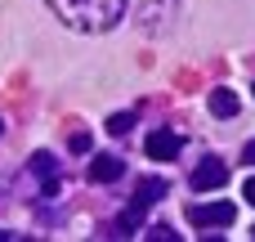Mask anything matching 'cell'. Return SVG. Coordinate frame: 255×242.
I'll return each mask as SVG.
<instances>
[{"mask_svg": "<svg viewBox=\"0 0 255 242\" xmlns=\"http://www.w3.org/2000/svg\"><path fill=\"white\" fill-rule=\"evenodd\" d=\"M238 220L233 202H211V207H188V225L193 229H229Z\"/></svg>", "mask_w": 255, "mask_h": 242, "instance_id": "obj_2", "label": "cell"}, {"mask_svg": "<svg viewBox=\"0 0 255 242\" xmlns=\"http://www.w3.org/2000/svg\"><path fill=\"white\" fill-rule=\"evenodd\" d=\"M45 4L54 9L58 22H67L72 31H85V36L112 31L130 9V0H45Z\"/></svg>", "mask_w": 255, "mask_h": 242, "instance_id": "obj_1", "label": "cell"}, {"mask_svg": "<svg viewBox=\"0 0 255 242\" xmlns=\"http://www.w3.org/2000/svg\"><path fill=\"white\" fill-rule=\"evenodd\" d=\"M242 162H247V166H255V139L247 144V148H242Z\"/></svg>", "mask_w": 255, "mask_h": 242, "instance_id": "obj_14", "label": "cell"}, {"mask_svg": "<svg viewBox=\"0 0 255 242\" xmlns=\"http://www.w3.org/2000/svg\"><path fill=\"white\" fill-rule=\"evenodd\" d=\"M188 184H193V193H211V189H224V184H229V166H224L220 157H206V162L193 171V180H188Z\"/></svg>", "mask_w": 255, "mask_h": 242, "instance_id": "obj_4", "label": "cell"}, {"mask_svg": "<svg viewBox=\"0 0 255 242\" xmlns=\"http://www.w3.org/2000/svg\"><path fill=\"white\" fill-rule=\"evenodd\" d=\"M148 225V207L143 202H130L121 216H117V225H112V238H130V234H139Z\"/></svg>", "mask_w": 255, "mask_h": 242, "instance_id": "obj_6", "label": "cell"}, {"mask_svg": "<svg viewBox=\"0 0 255 242\" xmlns=\"http://www.w3.org/2000/svg\"><path fill=\"white\" fill-rule=\"evenodd\" d=\"M18 238V234H9V229H0V242H13Z\"/></svg>", "mask_w": 255, "mask_h": 242, "instance_id": "obj_16", "label": "cell"}, {"mask_svg": "<svg viewBox=\"0 0 255 242\" xmlns=\"http://www.w3.org/2000/svg\"><path fill=\"white\" fill-rule=\"evenodd\" d=\"M238 108H242V99H238L229 85H215V90H211V117L229 121V117H238Z\"/></svg>", "mask_w": 255, "mask_h": 242, "instance_id": "obj_8", "label": "cell"}, {"mask_svg": "<svg viewBox=\"0 0 255 242\" xmlns=\"http://www.w3.org/2000/svg\"><path fill=\"white\" fill-rule=\"evenodd\" d=\"M27 171H31V175H40V180H49V175H58V162H54V153H45V148H40V153H31V157H27Z\"/></svg>", "mask_w": 255, "mask_h": 242, "instance_id": "obj_10", "label": "cell"}, {"mask_svg": "<svg viewBox=\"0 0 255 242\" xmlns=\"http://www.w3.org/2000/svg\"><path fill=\"white\" fill-rule=\"evenodd\" d=\"M251 238H255V229H251Z\"/></svg>", "mask_w": 255, "mask_h": 242, "instance_id": "obj_18", "label": "cell"}, {"mask_svg": "<svg viewBox=\"0 0 255 242\" xmlns=\"http://www.w3.org/2000/svg\"><path fill=\"white\" fill-rule=\"evenodd\" d=\"M148 238H152V242H175V229H170V225H152Z\"/></svg>", "mask_w": 255, "mask_h": 242, "instance_id": "obj_13", "label": "cell"}, {"mask_svg": "<svg viewBox=\"0 0 255 242\" xmlns=\"http://www.w3.org/2000/svg\"><path fill=\"white\" fill-rule=\"evenodd\" d=\"M121 175H126V162L112 157V153H103V157L90 162V180H94V184H117Z\"/></svg>", "mask_w": 255, "mask_h": 242, "instance_id": "obj_7", "label": "cell"}, {"mask_svg": "<svg viewBox=\"0 0 255 242\" xmlns=\"http://www.w3.org/2000/svg\"><path fill=\"white\" fill-rule=\"evenodd\" d=\"M67 148H72V153H90V148H94V139H90V130H76V135L67 139Z\"/></svg>", "mask_w": 255, "mask_h": 242, "instance_id": "obj_12", "label": "cell"}, {"mask_svg": "<svg viewBox=\"0 0 255 242\" xmlns=\"http://www.w3.org/2000/svg\"><path fill=\"white\" fill-rule=\"evenodd\" d=\"M130 126H134V112H112V117H108V130H112V135H126Z\"/></svg>", "mask_w": 255, "mask_h": 242, "instance_id": "obj_11", "label": "cell"}, {"mask_svg": "<svg viewBox=\"0 0 255 242\" xmlns=\"http://www.w3.org/2000/svg\"><path fill=\"white\" fill-rule=\"evenodd\" d=\"M0 135H4V121H0Z\"/></svg>", "mask_w": 255, "mask_h": 242, "instance_id": "obj_17", "label": "cell"}, {"mask_svg": "<svg viewBox=\"0 0 255 242\" xmlns=\"http://www.w3.org/2000/svg\"><path fill=\"white\" fill-rule=\"evenodd\" d=\"M179 148H184V139L175 135V126H157V130H148V139H143V153H148L152 162H175Z\"/></svg>", "mask_w": 255, "mask_h": 242, "instance_id": "obj_3", "label": "cell"}, {"mask_svg": "<svg viewBox=\"0 0 255 242\" xmlns=\"http://www.w3.org/2000/svg\"><path fill=\"white\" fill-rule=\"evenodd\" d=\"M166 193H170V184H166V180H139V184H134V202H143V207L161 202Z\"/></svg>", "mask_w": 255, "mask_h": 242, "instance_id": "obj_9", "label": "cell"}, {"mask_svg": "<svg viewBox=\"0 0 255 242\" xmlns=\"http://www.w3.org/2000/svg\"><path fill=\"white\" fill-rule=\"evenodd\" d=\"M242 198H247V202H251V207H255V175H251V180H247V189H242Z\"/></svg>", "mask_w": 255, "mask_h": 242, "instance_id": "obj_15", "label": "cell"}, {"mask_svg": "<svg viewBox=\"0 0 255 242\" xmlns=\"http://www.w3.org/2000/svg\"><path fill=\"white\" fill-rule=\"evenodd\" d=\"M166 18H175V0H139V22L148 36H157L166 27Z\"/></svg>", "mask_w": 255, "mask_h": 242, "instance_id": "obj_5", "label": "cell"}]
</instances>
